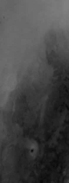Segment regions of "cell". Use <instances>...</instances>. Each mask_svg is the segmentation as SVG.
<instances>
[{
    "instance_id": "cell-1",
    "label": "cell",
    "mask_w": 69,
    "mask_h": 183,
    "mask_svg": "<svg viewBox=\"0 0 69 183\" xmlns=\"http://www.w3.org/2000/svg\"><path fill=\"white\" fill-rule=\"evenodd\" d=\"M27 147L28 149L29 155L32 158H36L38 152H39V145H38L37 142L34 139H29L27 144Z\"/></svg>"
}]
</instances>
